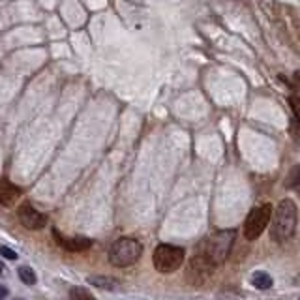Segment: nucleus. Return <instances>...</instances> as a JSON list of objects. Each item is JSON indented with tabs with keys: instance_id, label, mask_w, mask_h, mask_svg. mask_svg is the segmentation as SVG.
Instances as JSON below:
<instances>
[{
	"instance_id": "1",
	"label": "nucleus",
	"mask_w": 300,
	"mask_h": 300,
	"mask_svg": "<svg viewBox=\"0 0 300 300\" xmlns=\"http://www.w3.org/2000/svg\"><path fill=\"white\" fill-rule=\"evenodd\" d=\"M296 207L291 199H283L276 208V214L272 216V227H270V236L276 242H287L291 236L294 235L296 229Z\"/></svg>"
},
{
	"instance_id": "2",
	"label": "nucleus",
	"mask_w": 300,
	"mask_h": 300,
	"mask_svg": "<svg viewBox=\"0 0 300 300\" xmlns=\"http://www.w3.org/2000/svg\"><path fill=\"white\" fill-rule=\"evenodd\" d=\"M236 238L235 229H223V231H216L214 235H210L203 244V253L207 255L212 263L218 266L229 257V253L233 250V244Z\"/></svg>"
},
{
	"instance_id": "3",
	"label": "nucleus",
	"mask_w": 300,
	"mask_h": 300,
	"mask_svg": "<svg viewBox=\"0 0 300 300\" xmlns=\"http://www.w3.org/2000/svg\"><path fill=\"white\" fill-rule=\"evenodd\" d=\"M141 253H143V244L135 240V238L124 236V238H118L111 246L109 263L116 266V268H126V266L135 264L139 261V257H141Z\"/></svg>"
},
{
	"instance_id": "4",
	"label": "nucleus",
	"mask_w": 300,
	"mask_h": 300,
	"mask_svg": "<svg viewBox=\"0 0 300 300\" xmlns=\"http://www.w3.org/2000/svg\"><path fill=\"white\" fill-rule=\"evenodd\" d=\"M184 250L179 246H171V244H160L154 250V268L162 274H171V272L179 270L182 263H184Z\"/></svg>"
},
{
	"instance_id": "5",
	"label": "nucleus",
	"mask_w": 300,
	"mask_h": 300,
	"mask_svg": "<svg viewBox=\"0 0 300 300\" xmlns=\"http://www.w3.org/2000/svg\"><path fill=\"white\" fill-rule=\"evenodd\" d=\"M214 268L216 264L205 253H199V255L190 259V264H188L186 270V279L192 285H205L208 279L212 278Z\"/></svg>"
},
{
	"instance_id": "6",
	"label": "nucleus",
	"mask_w": 300,
	"mask_h": 300,
	"mask_svg": "<svg viewBox=\"0 0 300 300\" xmlns=\"http://www.w3.org/2000/svg\"><path fill=\"white\" fill-rule=\"evenodd\" d=\"M270 220H272L270 205H263V207L259 208H253L250 212V216L246 218V223H244V236L248 240H257Z\"/></svg>"
},
{
	"instance_id": "7",
	"label": "nucleus",
	"mask_w": 300,
	"mask_h": 300,
	"mask_svg": "<svg viewBox=\"0 0 300 300\" xmlns=\"http://www.w3.org/2000/svg\"><path fill=\"white\" fill-rule=\"evenodd\" d=\"M17 216H19V222L30 231H38V229L45 227V223H47V218L29 203H23L17 210Z\"/></svg>"
},
{
	"instance_id": "8",
	"label": "nucleus",
	"mask_w": 300,
	"mask_h": 300,
	"mask_svg": "<svg viewBox=\"0 0 300 300\" xmlns=\"http://www.w3.org/2000/svg\"><path fill=\"white\" fill-rule=\"evenodd\" d=\"M53 236L57 238V242L60 248H64L68 251H85L90 248L92 240L86 238V236H73V238H66L58 233V229H53Z\"/></svg>"
},
{
	"instance_id": "9",
	"label": "nucleus",
	"mask_w": 300,
	"mask_h": 300,
	"mask_svg": "<svg viewBox=\"0 0 300 300\" xmlns=\"http://www.w3.org/2000/svg\"><path fill=\"white\" fill-rule=\"evenodd\" d=\"M21 197V190L12 184L10 180H0V205L12 207L15 201Z\"/></svg>"
},
{
	"instance_id": "10",
	"label": "nucleus",
	"mask_w": 300,
	"mask_h": 300,
	"mask_svg": "<svg viewBox=\"0 0 300 300\" xmlns=\"http://www.w3.org/2000/svg\"><path fill=\"white\" fill-rule=\"evenodd\" d=\"M250 281H251V285L255 287V289H259V291H266V289H270L272 287L270 274H266V272H263V270L253 272Z\"/></svg>"
},
{
	"instance_id": "11",
	"label": "nucleus",
	"mask_w": 300,
	"mask_h": 300,
	"mask_svg": "<svg viewBox=\"0 0 300 300\" xmlns=\"http://www.w3.org/2000/svg\"><path fill=\"white\" fill-rule=\"evenodd\" d=\"M90 285L98 287V289H109V291H114V289H118V281L113 278H107V276H92V278L86 279Z\"/></svg>"
},
{
	"instance_id": "12",
	"label": "nucleus",
	"mask_w": 300,
	"mask_h": 300,
	"mask_svg": "<svg viewBox=\"0 0 300 300\" xmlns=\"http://www.w3.org/2000/svg\"><path fill=\"white\" fill-rule=\"evenodd\" d=\"M17 274H19V278H21L27 285H34V283H36V274H34V270H32L30 266H19Z\"/></svg>"
},
{
	"instance_id": "13",
	"label": "nucleus",
	"mask_w": 300,
	"mask_h": 300,
	"mask_svg": "<svg viewBox=\"0 0 300 300\" xmlns=\"http://www.w3.org/2000/svg\"><path fill=\"white\" fill-rule=\"evenodd\" d=\"M285 186L287 188H300V165H296V167H293L291 169V173H289V177H287L285 180Z\"/></svg>"
},
{
	"instance_id": "14",
	"label": "nucleus",
	"mask_w": 300,
	"mask_h": 300,
	"mask_svg": "<svg viewBox=\"0 0 300 300\" xmlns=\"http://www.w3.org/2000/svg\"><path fill=\"white\" fill-rule=\"evenodd\" d=\"M70 298L72 300H96L88 291L81 289V287H73L72 291H70Z\"/></svg>"
},
{
	"instance_id": "15",
	"label": "nucleus",
	"mask_w": 300,
	"mask_h": 300,
	"mask_svg": "<svg viewBox=\"0 0 300 300\" xmlns=\"http://www.w3.org/2000/svg\"><path fill=\"white\" fill-rule=\"evenodd\" d=\"M289 105H291V111H293L294 118H296L298 128H300V96L298 94H291V96H289Z\"/></svg>"
},
{
	"instance_id": "16",
	"label": "nucleus",
	"mask_w": 300,
	"mask_h": 300,
	"mask_svg": "<svg viewBox=\"0 0 300 300\" xmlns=\"http://www.w3.org/2000/svg\"><path fill=\"white\" fill-rule=\"evenodd\" d=\"M0 255L10 259V261H15V259H17V253H15L14 250H10V248H6V246H4V248H0Z\"/></svg>"
},
{
	"instance_id": "17",
	"label": "nucleus",
	"mask_w": 300,
	"mask_h": 300,
	"mask_svg": "<svg viewBox=\"0 0 300 300\" xmlns=\"http://www.w3.org/2000/svg\"><path fill=\"white\" fill-rule=\"evenodd\" d=\"M8 296V289L4 285H0V300H4Z\"/></svg>"
},
{
	"instance_id": "18",
	"label": "nucleus",
	"mask_w": 300,
	"mask_h": 300,
	"mask_svg": "<svg viewBox=\"0 0 300 300\" xmlns=\"http://www.w3.org/2000/svg\"><path fill=\"white\" fill-rule=\"evenodd\" d=\"M294 81H296V85H298V88H300V72L294 73Z\"/></svg>"
},
{
	"instance_id": "19",
	"label": "nucleus",
	"mask_w": 300,
	"mask_h": 300,
	"mask_svg": "<svg viewBox=\"0 0 300 300\" xmlns=\"http://www.w3.org/2000/svg\"><path fill=\"white\" fill-rule=\"evenodd\" d=\"M2 274H4V268H2V264H0V276H2Z\"/></svg>"
}]
</instances>
